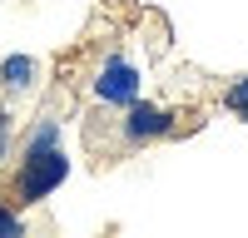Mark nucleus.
Segmentation results:
<instances>
[{"label":"nucleus","mask_w":248,"mask_h":238,"mask_svg":"<svg viewBox=\"0 0 248 238\" xmlns=\"http://www.w3.org/2000/svg\"><path fill=\"white\" fill-rule=\"evenodd\" d=\"M70 178V159L60 144H20L15 174H10V193L20 208H35Z\"/></svg>","instance_id":"f257e3e1"},{"label":"nucleus","mask_w":248,"mask_h":238,"mask_svg":"<svg viewBox=\"0 0 248 238\" xmlns=\"http://www.w3.org/2000/svg\"><path fill=\"white\" fill-rule=\"evenodd\" d=\"M139 89H144V74H139L134 60L119 55V50L99 60V70H94V79H90L94 104H105V109H124L129 99H139Z\"/></svg>","instance_id":"f03ea898"},{"label":"nucleus","mask_w":248,"mask_h":238,"mask_svg":"<svg viewBox=\"0 0 248 238\" xmlns=\"http://www.w3.org/2000/svg\"><path fill=\"white\" fill-rule=\"evenodd\" d=\"M119 139L129 149H144V144H159V139L174 134V109L164 104H149V99H129V104L119 109Z\"/></svg>","instance_id":"7ed1b4c3"},{"label":"nucleus","mask_w":248,"mask_h":238,"mask_svg":"<svg viewBox=\"0 0 248 238\" xmlns=\"http://www.w3.org/2000/svg\"><path fill=\"white\" fill-rule=\"evenodd\" d=\"M35 79H40V65H35L30 55H5V60H0V89H5L10 99L30 94Z\"/></svg>","instance_id":"20e7f679"},{"label":"nucleus","mask_w":248,"mask_h":238,"mask_svg":"<svg viewBox=\"0 0 248 238\" xmlns=\"http://www.w3.org/2000/svg\"><path fill=\"white\" fill-rule=\"evenodd\" d=\"M20 233H25V213H20V204L0 198V238H20Z\"/></svg>","instance_id":"39448f33"},{"label":"nucleus","mask_w":248,"mask_h":238,"mask_svg":"<svg viewBox=\"0 0 248 238\" xmlns=\"http://www.w3.org/2000/svg\"><path fill=\"white\" fill-rule=\"evenodd\" d=\"M10 149H15V114L10 104H0V169L10 164Z\"/></svg>","instance_id":"423d86ee"},{"label":"nucleus","mask_w":248,"mask_h":238,"mask_svg":"<svg viewBox=\"0 0 248 238\" xmlns=\"http://www.w3.org/2000/svg\"><path fill=\"white\" fill-rule=\"evenodd\" d=\"M223 109H233V114H243V109H248V74H243V79H233V85L223 89Z\"/></svg>","instance_id":"0eeeda50"},{"label":"nucleus","mask_w":248,"mask_h":238,"mask_svg":"<svg viewBox=\"0 0 248 238\" xmlns=\"http://www.w3.org/2000/svg\"><path fill=\"white\" fill-rule=\"evenodd\" d=\"M238 119H243V124H248V109H243V114H238Z\"/></svg>","instance_id":"6e6552de"}]
</instances>
